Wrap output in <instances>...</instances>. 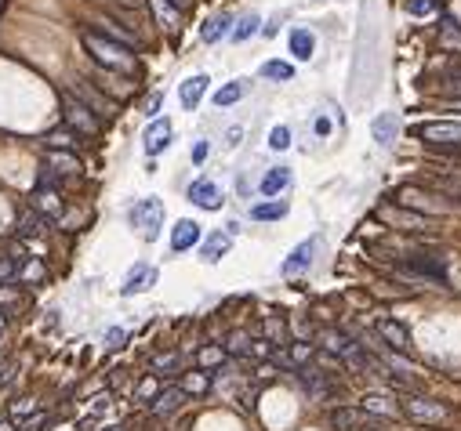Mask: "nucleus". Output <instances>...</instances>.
<instances>
[{"label": "nucleus", "mask_w": 461, "mask_h": 431, "mask_svg": "<svg viewBox=\"0 0 461 431\" xmlns=\"http://www.w3.org/2000/svg\"><path fill=\"white\" fill-rule=\"evenodd\" d=\"M80 40H83V48H88V55H91L106 73H116V76H135V73H138V58L131 55V48L116 44V40H109L106 33L83 29Z\"/></svg>", "instance_id": "nucleus-1"}, {"label": "nucleus", "mask_w": 461, "mask_h": 431, "mask_svg": "<svg viewBox=\"0 0 461 431\" xmlns=\"http://www.w3.org/2000/svg\"><path fill=\"white\" fill-rule=\"evenodd\" d=\"M396 207L414 210V214H422V218H447V214L461 210L457 200L443 196V192H436V189H425V185H400L396 189Z\"/></svg>", "instance_id": "nucleus-2"}, {"label": "nucleus", "mask_w": 461, "mask_h": 431, "mask_svg": "<svg viewBox=\"0 0 461 431\" xmlns=\"http://www.w3.org/2000/svg\"><path fill=\"white\" fill-rule=\"evenodd\" d=\"M392 272L410 279V283H432V287H447V265L439 254L429 250H410L400 254V261H392Z\"/></svg>", "instance_id": "nucleus-3"}, {"label": "nucleus", "mask_w": 461, "mask_h": 431, "mask_svg": "<svg viewBox=\"0 0 461 431\" xmlns=\"http://www.w3.org/2000/svg\"><path fill=\"white\" fill-rule=\"evenodd\" d=\"M400 409H403L407 420L425 424V427H429V424H436V427L450 424V409H447L443 402H436V399H429V395H417V392L403 395V399H400Z\"/></svg>", "instance_id": "nucleus-4"}, {"label": "nucleus", "mask_w": 461, "mask_h": 431, "mask_svg": "<svg viewBox=\"0 0 461 431\" xmlns=\"http://www.w3.org/2000/svg\"><path fill=\"white\" fill-rule=\"evenodd\" d=\"M410 135L417 142H425L429 149H461V120H429L414 123Z\"/></svg>", "instance_id": "nucleus-5"}, {"label": "nucleus", "mask_w": 461, "mask_h": 431, "mask_svg": "<svg viewBox=\"0 0 461 431\" xmlns=\"http://www.w3.org/2000/svg\"><path fill=\"white\" fill-rule=\"evenodd\" d=\"M128 218H131V225L138 228V235H142L145 243H156V240H160V228H163V203H160L156 196L138 200V203L128 210Z\"/></svg>", "instance_id": "nucleus-6"}, {"label": "nucleus", "mask_w": 461, "mask_h": 431, "mask_svg": "<svg viewBox=\"0 0 461 431\" xmlns=\"http://www.w3.org/2000/svg\"><path fill=\"white\" fill-rule=\"evenodd\" d=\"M62 116H66V127L73 135H83V138H95L98 131H102V123H98V116L83 105L80 98H73V95H62Z\"/></svg>", "instance_id": "nucleus-7"}, {"label": "nucleus", "mask_w": 461, "mask_h": 431, "mask_svg": "<svg viewBox=\"0 0 461 431\" xmlns=\"http://www.w3.org/2000/svg\"><path fill=\"white\" fill-rule=\"evenodd\" d=\"M171 135H175V127L167 116H156L149 120V127H145V135H142V149H145V156H160L167 145H171Z\"/></svg>", "instance_id": "nucleus-8"}, {"label": "nucleus", "mask_w": 461, "mask_h": 431, "mask_svg": "<svg viewBox=\"0 0 461 431\" xmlns=\"http://www.w3.org/2000/svg\"><path fill=\"white\" fill-rule=\"evenodd\" d=\"M374 334H378L392 352H400V355L410 352V330L403 327L400 319H385V315H382L378 322H374Z\"/></svg>", "instance_id": "nucleus-9"}, {"label": "nucleus", "mask_w": 461, "mask_h": 431, "mask_svg": "<svg viewBox=\"0 0 461 431\" xmlns=\"http://www.w3.org/2000/svg\"><path fill=\"white\" fill-rule=\"evenodd\" d=\"M327 424H330L334 431H360V427L382 424V420H378V417H370V413H363V409H356V406H342V409H330Z\"/></svg>", "instance_id": "nucleus-10"}, {"label": "nucleus", "mask_w": 461, "mask_h": 431, "mask_svg": "<svg viewBox=\"0 0 461 431\" xmlns=\"http://www.w3.org/2000/svg\"><path fill=\"white\" fill-rule=\"evenodd\" d=\"M295 374H298V381H302V388L309 392L312 402H327L334 395V384L327 381L323 370H316V366H302V370H295Z\"/></svg>", "instance_id": "nucleus-11"}, {"label": "nucleus", "mask_w": 461, "mask_h": 431, "mask_svg": "<svg viewBox=\"0 0 461 431\" xmlns=\"http://www.w3.org/2000/svg\"><path fill=\"white\" fill-rule=\"evenodd\" d=\"M422 185L461 203V170H429V175H422Z\"/></svg>", "instance_id": "nucleus-12"}, {"label": "nucleus", "mask_w": 461, "mask_h": 431, "mask_svg": "<svg viewBox=\"0 0 461 431\" xmlns=\"http://www.w3.org/2000/svg\"><path fill=\"white\" fill-rule=\"evenodd\" d=\"M316 247H320V235H312V240L298 243L295 250H290V257L283 261V275H287V279H295V275L309 272V265H312V254H316Z\"/></svg>", "instance_id": "nucleus-13"}, {"label": "nucleus", "mask_w": 461, "mask_h": 431, "mask_svg": "<svg viewBox=\"0 0 461 431\" xmlns=\"http://www.w3.org/2000/svg\"><path fill=\"white\" fill-rule=\"evenodd\" d=\"M69 95H73V98H80V102L95 113V116H109V113H113V102H109L106 95H98V91H95V83H88V80L73 83V91H69Z\"/></svg>", "instance_id": "nucleus-14"}, {"label": "nucleus", "mask_w": 461, "mask_h": 431, "mask_svg": "<svg viewBox=\"0 0 461 431\" xmlns=\"http://www.w3.org/2000/svg\"><path fill=\"white\" fill-rule=\"evenodd\" d=\"M185 196H189V203H196V207H203V210H218V207H222V189H218L215 182H207V178H196Z\"/></svg>", "instance_id": "nucleus-15"}, {"label": "nucleus", "mask_w": 461, "mask_h": 431, "mask_svg": "<svg viewBox=\"0 0 461 431\" xmlns=\"http://www.w3.org/2000/svg\"><path fill=\"white\" fill-rule=\"evenodd\" d=\"M363 413H370V417H378V420H400L403 417V409H400V402L396 399H389V395H363Z\"/></svg>", "instance_id": "nucleus-16"}, {"label": "nucleus", "mask_w": 461, "mask_h": 431, "mask_svg": "<svg viewBox=\"0 0 461 431\" xmlns=\"http://www.w3.org/2000/svg\"><path fill=\"white\" fill-rule=\"evenodd\" d=\"M200 225L196 221H189V218H182L175 228H171V250L175 254H185V250H193L196 243H200Z\"/></svg>", "instance_id": "nucleus-17"}, {"label": "nucleus", "mask_w": 461, "mask_h": 431, "mask_svg": "<svg viewBox=\"0 0 461 431\" xmlns=\"http://www.w3.org/2000/svg\"><path fill=\"white\" fill-rule=\"evenodd\" d=\"M156 283V268L153 265H135L131 272H128V279H123V287H120V294L123 297H131V294H142V290H149Z\"/></svg>", "instance_id": "nucleus-18"}, {"label": "nucleus", "mask_w": 461, "mask_h": 431, "mask_svg": "<svg viewBox=\"0 0 461 431\" xmlns=\"http://www.w3.org/2000/svg\"><path fill=\"white\" fill-rule=\"evenodd\" d=\"M33 210L36 214H44L48 221H58L62 218V196H58V189H33Z\"/></svg>", "instance_id": "nucleus-19"}, {"label": "nucleus", "mask_w": 461, "mask_h": 431, "mask_svg": "<svg viewBox=\"0 0 461 431\" xmlns=\"http://www.w3.org/2000/svg\"><path fill=\"white\" fill-rule=\"evenodd\" d=\"M290 167H269L265 170V178H262V196H269V200H276V196H283V192L290 189Z\"/></svg>", "instance_id": "nucleus-20"}, {"label": "nucleus", "mask_w": 461, "mask_h": 431, "mask_svg": "<svg viewBox=\"0 0 461 431\" xmlns=\"http://www.w3.org/2000/svg\"><path fill=\"white\" fill-rule=\"evenodd\" d=\"M182 402H185V392H182V384H171V388H163V392H156V399H153V413L156 417H171V413H178L182 409Z\"/></svg>", "instance_id": "nucleus-21"}, {"label": "nucleus", "mask_w": 461, "mask_h": 431, "mask_svg": "<svg viewBox=\"0 0 461 431\" xmlns=\"http://www.w3.org/2000/svg\"><path fill=\"white\" fill-rule=\"evenodd\" d=\"M229 247H233V235H229V232H211L203 240V247H200V261H207V265L222 261V257L229 254Z\"/></svg>", "instance_id": "nucleus-22"}, {"label": "nucleus", "mask_w": 461, "mask_h": 431, "mask_svg": "<svg viewBox=\"0 0 461 431\" xmlns=\"http://www.w3.org/2000/svg\"><path fill=\"white\" fill-rule=\"evenodd\" d=\"M207 80L203 73H196V76H189V80H182V88H178V98H182V109H196L200 105V98L207 95Z\"/></svg>", "instance_id": "nucleus-23"}, {"label": "nucleus", "mask_w": 461, "mask_h": 431, "mask_svg": "<svg viewBox=\"0 0 461 431\" xmlns=\"http://www.w3.org/2000/svg\"><path fill=\"white\" fill-rule=\"evenodd\" d=\"M382 221H385V225L410 228V232H422V228H425V218H422V214L403 210V207H385V210H382Z\"/></svg>", "instance_id": "nucleus-24"}, {"label": "nucleus", "mask_w": 461, "mask_h": 431, "mask_svg": "<svg viewBox=\"0 0 461 431\" xmlns=\"http://www.w3.org/2000/svg\"><path fill=\"white\" fill-rule=\"evenodd\" d=\"M229 33H233V15H215V18H207L203 22L200 40L203 44H218V40H225Z\"/></svg>", "instance_id": "nucleus-25"}, {"label": "nucleus", "mask_w": 461, "mask_h": 431, "mask_svg": "<svg viewBox=\"0 0 461 431\" xmlns=\"http://www.w3.org/2000/svg\"><path fill=\"white\" fill-rule=\"evenodd\" d=\"M287 210H290L287 200H269V203L250 207V221H280V218H287Z\"/></svg>", "instance_id": "nucleus-26"}, {"label": "nucleus", "mask_w": 461, "mask_h": 431, "mask_svg": "<svg viewBox=\"0 0 461 431\" xmlns=\"http://www.w3.org/2000/svg\"><path fill=\"white\" fill-rule=\"evenodd\" d=\"M312 51H316V36H312L309 29H295V33H290V55H295L298 62H309Z\"/></svg>", "instance_id": "nucleus-27"}, {"label": "nucleus", "mask_w": 461, "mask_h": 431, "mask_svg": "<svg viewBox=\"0 0 461 431\" xmlns=\"http://www.w3.org/2000/svg\"><path fill=\"white\" fill-rule=\"evenodd\" d=\"M48 167L55 175H80V160L73 153H62V149H48Z\"/></svg>", "instance_id": "nucleus-28"}, {"label": "nucleus", "mask_w": 461, "mask_h": 431, "mask_svg": "<svg viewBox=\"0 0 461 431\" xmlns=\"http://www.w3.org/2000/svg\"><path fill=\"white\" fill-rule=\"evenodd\" d=\"M149 4H153V15H156V22L163 29H178L182 26V11L171 4V0H149Z\"/></svg>", "instance_id": "nucleus-29"}, {"label": "nucleus", "mask_w": 461, "mask_h": 431, "mask_svg": "<svg viewBox=\"0 0 461 431\" xmlns=\"http://www.w3.org/2000/svg\"><path fill=\"white\" fill-rule=\"evenodd\" d=\"M18 235H22V240H33V235H40V232H44L48 228V218H44V214H36L33 207L22 214V218H18Z\"/></svg>", "instance_id": "nucleus-30"}, {"label": "nucleus", "mask_w": 461, "mask_h": 431, "mask_svg": "<svg viewBox=\"0 0 461 431\" xmlns=\"http://www.w3.org/2000/svg\"><path fill=\"white\" fill-rule=\"evenodd\" d=\"M247 83H250V80H233V83H225V88H218V91H215V105H218V109H225V105H236V102L247 95Z\"/></svg>", "instance_id": "nucleus-31"}, {"label": "nucleus", "mask_w": 461, "mask_h": 431, "mask_svg": "<svg viewBox=\"0 0 461 431\" xmlns=\"http://www.w3.org/2000/svg\"><path fill=\"white\" fill-rule=\"evenodd\" d=\"M287 359H290V370H302V366H309L312 359H316V348H312L309 341H290L287 344Z\"/></svg>", "instance_id": "nucleus-32"}, {"label": "nucleus", "mask_w": 461, "mask_h": 431, "mask_svg": "<svg viewBox=\"0 0 461 431\" xmlns=\"http://www.w3.org/2000/svg\"><path fill=\"white\" fill-rule=\"evenodd\" d=\"M396 131H400V120H396V113H382L378 120H374V138H378L382 145H392V142H396Z\"/></svg>", "instance_id": "nucleus-33"}, {"label": "nucleus", "mask_w": 461, "mask_h": 431, "mask_svg": "<svg viewBox=\"0 0 461 431\" xmlns=\"http://www.w3.org/2000/svg\"><path fill=\"white\" fill-rule=\"evenodd\" d=\"M439 44H443V48H461V22H457V18L454 15H443V18H439Z\"/></svg>", "instance_id": "nucleus-34"}, {"label": "nucleus", "mask_w": 461, "mask_h": 431, "mask_svg": "<svg viewBox=\"0 0 461 431\" xmlns=\"http://www.w3.org/2000/svg\"><path fill=\"white\" fill-rule=\"evenodd\" d=\"M262 76L265 80H276V83H290V80H295V66H290V62L272 58V62H265V66H262Z\"/></svg>", "instance_id": "nucleus-35"}, {"label": "nucleus", "mask_w": 461, "mask_h": 431, "mask_svg": "<svg viewBox=\"0 0 461 431\" xmlns=\"http://www.w3.org/2000/svg\"><path fill=\"white\" fill-rule=\"evenodd\" d=\"M262 330H265V341H269V344H276V348H287V344H290V334H287V327H283L280 319H272V315H269V319L262 322Z\"/></svg>", "instance_id": "nucleus-36"}, {"label": "nucleus", "mask_w": 461, "mask_h": 431, "mask_svg": "<svg viewBox=\"0 0 461 431\" xmlns=\"http://www.w3.org/2000/svg\"><path fill=\"white\" fill-rule=\"evenodd\" d=\"M250 337L247 330H229V337H225V355H250Z\"/></svg>", "instance_id": "nucleus-37"}, {"label": "nucleus", "mask_w": 461, "mask_h": 431, "mask_svg": "<svg viewBox=\"0 0 461 431\" xmlns=\"http://www.w3.org/2000/svg\"><path fill=\"white\" fill-rule=\"evenodd\" d=\"M76 138L80 135H73L69 127H55V131H48V149H62V153H69V149H76Z\"/></svg>", "instance_id": "nucleus-38"}, {"label": "nucleus", "mask_w": 461, "mask_h": 431, "mask_svg": "<svg viewBox=\"0 0 461 431\" xmlns=\"http://www.w3.org/2000/svg\"><path fill=\"white\" fill-rule=\"evenodd\" d=\"M258 26H262V18H258V15H243L240 22H236V29L229 33V40H236V44H243L247 36H255V33H258Z\"/></svg>", "instance_id": "nucleus-39"}, {"label": "nucleus", "mask_w": 461, "mask_h": 431, "mask_svg": "<svg viewBox=\"0 0 461 431\" xmlns=\"http://www.w3.org/2000/svg\"><path fill=\"white\" fill-rule=\"evenodd\" d=\"M207 388H211V377H207L203 370H196V374H185V381H182V392H185V395H189V392H193V395H203Z\"/></svg>", "instance_id": "nucleus-40"}, {"label": "nucleus", "mask_w": 461, "mask_h": 431, "mask_svg": "<svg viewBox=\"0 0 461 431\" xmlns=\"http://www.w3.org/2000/svg\"><path fill=\"white\" fill-rule=\"evenodd\" d=\"M178 366H182V355H178V352H167V355H156V359H153V374H156V377H163V374L171 377Z\"/></svg>", "instance_id": "nucleus-41"}, {"label": "nucleus", "mask_w": 461, "mask_h": 431, "mask_svg": "<svg viewBox=\"0 0 461 431\" xmlns=\"http://www.w3.org/2000/svg\"><path fill=\"white\" fill-rule=\"evenodd\" d=\"M269 149L272 153H283V149H290V127L287 123H276L269 131Z\"/></svg>", "instance_id": "nucleus-42"}, {"label": "nucleus", "mask_w": 461, "mask_h": 431, "mask_svg": "<svg viewBox=\"0 0 461 431\" xmlns=\"http://www.w3.org/2000/svg\"><path fill=\"white\" fill-rule=\"evenodd\" d=\"M36 279H44V265L40 261H22V268H18V283H36Z\"/></svg>", "instance_id": "nucleus-43"}, {"label": "nucleus", "mask_w": 461, "mask_h": 431, "mask_svg": "<svg viewBox=\"0 0 461 431\" xmlns=\"http://www.w3.org/2000/svg\"><path fill=\"white\" fill-rule=\"evenodd\" d=\"M196 362H200V370H211V366H222V362H225V348H203V352L196 355Z\"/></svg>", "instance_id": "nucleus-44"}, {"label": "nucleus", "mask_w": 461, "mask_h": 431, "mask_svg": "<svg viewBox=\"0 0 461 431\" xmlns=\"http://www.w3.org/2000/svg\"><path fill=\"white\" fill-rule=\"evenodd\" d=\"M98 80H106L102 88H109L116 98H128V95H131V83H128V80H113V73H98Z\"/></svg>", "instance_id": "nucleus-45"}, {"label": "nucleus", "mask_w": 461, "mask_h": 431, "mask_svg": "<svg viewBox=\"0 0 461 431\" xmlns=\"http://www.w3.org/2000/svg\"><path fill=\"white\" fill-rule=\"evenodd\" d=\"M407 11L425 18V15H436V0H407Z\"/></svg>", "instance_id": "nucleus-46"}, {"label": "nucleus", "mask_w": 461, "mask_h": 431, "mask_svg": "<svg viewBox=\"0 0 461 431\" xmlns=\"http://www.w3.org/2000/svg\"><path fill=\"white\" fill-rule=\"evenodd\" d=\"M250 355H255V359H272V355H276V352H272V344L265 341V337H258V341H250Z\"/></svg>", "instance_id": "nucleus-47"}, {"label": "nucleus", "mask_w": 461, "mask_h": 431, "mask_svg": "<svg viewBox=\"0 0 461 431\" xmlns=\"http://www.w3.org/2000/svg\"><path fill=\"white\" fill-rule=\"evenodd\" d=\"M207 153H211V145H207V142L200 138V142L193 145V163H203V160H207Z\"/></svg>", "instance_id": "nucleus-48"}, {"label": "nucleus", "mask_w": 461, "mask_h": 431, "mask_svg": "<svg viewBox=\"0 0 461 431\" xmlns=\"http://www.w3.org/2000/svg\"><path fill=\"white\" fill-rule=\"evenodd\" d=\"M138 399H156V381H142L138 384Z\"/></svg>", "instance_id": "nucleus-49"}, {"label": "nucleus", "mask_w": 461, "mask_h": 431, "mask_svg": "<svg viewBox=\"0 0 461 431\" xmlns=\"http://www.w3.org/2000/svg\"><path fill=\"white\" fill-rule=\"evenodd\" d=\"M123 337H128V334H123V330H116V327H113V330L106 334V348H120V344H123Z\"/></svg>", "instance_id": "nucleus-50"}, {"label": "nucleus", "mask_w": 461, "mask_h": 431, "mask_svg": "<svg viewBox=\"0 0 461 431\" xmlns=\"http://www.w3.org/2000/svg\"><path fill=\"white\" fill-rule=\"evenodd\" d=\"M29 409H33V399H18V402L11 406V413H15V417H22V413H29Z\"/></svg>", "instance_id": "nucleus-51"}, {"label": "nucleus", "mask_w": 461, "mask_h": 431, "mask_svg": "<svg viewBox=\"0 0 461 431\" xmlns=\"http://www.w3.org/2000/svg\"><path fill=\"white\" fill-rule=\"evenodd\" d=\"M160 102H163V95H153L149 102H145V113H149L153 120H156V109H160Z\"/></svg>", "instance_id": "nucleus-52"}, {"label": "nucleus", "mask_w": 461, "mask_h": 431, "mask_svg": "<svg viewBox=\"0 0 461 431\" xmlns=\"http://www.w3.org/2000/svg\"><path fill=\"white\" fill-rule=\"evenodd\" d=\"M225 138H229V145H240V138H243V131H240V127H229V131H225Z\"/></svg>", "instance_id": "nucleus-53"}, {"label": "nucleus", "mask_w": 461, "mask_h": 431, "mask_svg": "<svg viewBox=\"0 0 461 431\" xmlns=\"http://www.w3.org/2000/svg\"><path fill=\"white\" fill-rule=\"evenodd\" d=\"M316 135H320V138L330 135V123H327V120H316Z\"/></svg>", "instance_id": "nucleus-54"}, {"label": "nucleus", "mask_w": 461, "mask_h": 431, "mask_svg": "<svg viewBox=\"0 0 461 431\" xmlns=\"http://www.w3.org/2000/svg\"><path fill=\"white\" fill-rule=\"evenodd\" d=\"M171 4H175L178 11H185V8H189V4H193V0H171Z\"/></svg>", "instance_id": "nucleus-55"}, {"label": "nucleus", "mask_w": 461, "mask_h": 431, "mask_svg": "<svg viewBox=\"0 0 461 431\" xmlns=\"http://www.w3.org/2000/svg\"><path fill=\"white\" fill-rule=\"evenodd\" d=\"M11 297H15L11 290H0V305H4V301H11Z\"/></svg>", "instance_id": "nucleus-56"}, {"label": "nucleus", "mask_w": 461, "mask_h": 431, "mask_svg": "<svg viewBox=\"0 0 461 431\" xmlns=\"http://www.w3.org/2000/svg\"><path fill=\"white\" fill-rule=\"evenodd\" d=\"M0 431H15V427H11V424H4V420H0Z\"/></svg>", "instance_id": "nucleus-57"}, {"label": "nucleus", "mask_w": 461, "mask_h": 431, "mask_svg": "<svg viewBox=\"0 0 461 431\" xmlns=\"http://www.w3.org/2000/svg\"><path fill=\"white\" fill-rule=\"evenodd\" d=\"M0 330H4V315H0Z\"/></svg>", "instance_id": "nucleus-58"}, {"label": "nucleus", "mask_w": 461, "mask_h": 431, "mask_svg": "<svg viewBox=\"0 0 461 431\" xmlns=\"http://www.w3.org/2000/svg\"><path fill=\"white\" fill-rule=\"evenodd\" d=\"M106 431H123V427H106Z\"/></svg>", "instance_id": "nucleus-59"}]
</instances>
